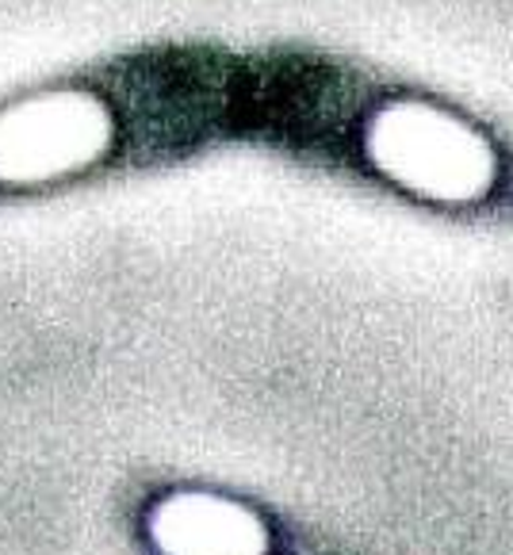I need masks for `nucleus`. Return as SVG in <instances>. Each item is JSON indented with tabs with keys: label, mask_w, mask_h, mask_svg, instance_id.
Wrapping results in <instances>:
<instances>
[{
	"label": "nucleus",
	"mask_w": 513,
	"mask_h": 555,
	"mask_svg": "<svg viewBox=\"0 0 513 555\" xmlns=\"http://www.w3.org/2000/svg\"><path fill=\"white\" fill-rule=\"evenodd\" d=\"M368 154L387 177L433 199H475L495 180L487 142L425 107H395L372 122Z\"/></svg>",
	"instance_id": "obj_1"
},
{
	"label": "nucleus",
	"mask_w": 513,
	"mask_h": 555,
	"mask_svg": "<svg viewBox=\"0 0 513 555\" xmlns=\"http://www.w3.org/2000/svg\"><path fill=\"white\" fill-rule=\"evenodd\" d=\"M107 115L92 100L57 96L0 119V180H47L97 162Z\"/></svg>",
	"instance_id": "obj_2"
},
{
	"label": "nucleus",
	"mask_w": 513,
	"mask_h": 555,
	"mask_svg": "<svg viewBox=\"0 0 513 555\" xmlns=\"http://www.w3.org/2000/svg\"><path fill=\"white\" fill-rule=\"evenodd\" d=\"M146 532L162 555H269V529L249 506L219 494H169Z\"/></svg>",
	"instance_id": "obj_3"
}]
</instances>
